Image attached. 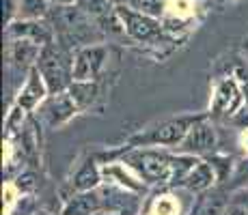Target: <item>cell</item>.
Listing matches in <instances>:
<instances>
[{
    "label": "cell",
    "mask_w": 248,
    "mask_h": 215,
    "mask_svg": "<svg viewBox=\"0 0 248 215\" xmlns=\"http://www.w3.org/2000/svg\"><path fill=\"white\" fill-rule=\"evenodd\" d=\"M39 69H41V75L46 78L52 93H59V90L67 84V78H69L67 60H65V56L61 54L54 45H50V43H47L39 54Z\"/></svg>",
    "instance_id": "cell-1"
},
{
    "label": "cell",
    "mask_w": 248,
    "mask_h": 215,
    "mask_svg": "<svg viewBox=\"0 0 248 215\" xmlns=\"http://www.w3.org/2000/svg\"><path fill=\"white\" fill-rule=\"evenodd\" d=\"M50 121L52 123H61V121H65L67 116H71L74 114V103L69 101V97H59L54 103H52V108H50Z\"/></svg>",
    "instance_id": "cell-12"
},
{
    "label": "cell",
    "mask_w": 248,
    "mask_h": 215,
    "mask_svg": "<svg viewBox=\"0 0 248 215\" xmlns=\"http://www.w3.org/2000/svg\"><path fill=\"white\" fill-rule=\"evenodd\" d=\"M104 56H106V50H104V47H87V50H82L78 54V58H76L74 78L80 80V82L93 78V75L99 71V67H102Z\"/></svg>",
    "instance_id": "cell-4"
},
{
    "label": "cell",
    "mask_w": 248,
    "mask_h": 215,
    "mask_svg": "<svg viewBox=\"0 0 248 215\" xmlns=\"http://www.w3.org/2000/svg\"><path fill=\"white\" fill-rule=\"evenodd\" d=\"M132 164L142 172V176L149 181H166L173 176V159L160 153H138L132 157Z\"/></svg>",
    "instance_id": "cell-2"
},
{
    "label": "cell",
    "mask_w": 248,
    "mask_h": 215,
    "mask_svg": "<svg viewBox=\"0 0 248 215\" xmlns=\"http://www.w3.org/2000/svg\"><path fill=\"white\" fill-rule=\"evenodd\" d=\"M216 144V133L207 125H197L190 129V133L184 140V149L188 151H207Z\"/></svg>",
    "instance_id": "cell-6"
},
{
    "label": "cell",
    "mask_w": 248,
    "mask_h": 215,
    "mask_svg": "<svg viewBox=\"0 0 248 215\" xmlns=\"http://www.w3.org/2000/svg\"><path fill=\"white\" fill-rule=\"evenodd\" d=\"M194 123V118H179V121H170L154 129V133L149 136V142H162V144H173V142L186 138V133L190 131V125Z\"/></svg>",
    "instance_id": "cell-5"
},
{
    "label": "cell",
    "mask_w": 248,
    "mask_h": 215,
    "mask_svg": "<svg viewBox=\"0 0 248 215\" xmlns=\"http://www.w3.org/2000/svg\"><path fill=\"white\" fill-rule=\"evenodd\" d=\"M20 11L24 17H39L46 15L47 4L46 0H20Z\"/></svg>",
    "instance_id": "cell-14"
},
{
    "label": "cell",
    "mask_w": 248,
    "mask_h": 215,
    "mask_svg": "<svg viewBox=\"0 0 248 215\" xmlns=\"http://www.w3.org/2000/svg\"><path fill=\"white\" fill-rule=\"evenodd\" d=\"M97 170H95V166H93V161H87V164L82 166V170L76 174V181H74V185H76V189H82V192H89L91 187H95L97 185Z\"/></svg>",
    "instance_id": "cell-11"
},
{
    "label": "cell",
    "mask_w": 248,
    "mask_h": 215,
    "mask_svg": "<svg viewBox=\"0 0 248 215\" xmlns=\"http://www.w3.org/2000/svg\"><path fill=\"white\" fill-rule=\"evenodd\" d=\"M248 179V161H244V164L240 166V170H237V174H235V181H244Z\"/></svg>",
    "instance_id": "cell-18"
},
{
    "label": "cell",
    "mask_w": 248,
    "mask_h": 215,
    "mask_svg": "<svg viewBox=\"0 0 248 215\" xmlns=\"http://www.w3.org/2000/svg\"><path fill=\"white\" fill-rule=\"evenodd\" d=\"M56 2H63V4H69V2H74V0H56Z\"/></svg>",
    "instance_id": "cell-20"
},
{
    "label": "cell",
    "mask_w": 248,
    "mask_h": 215,
    "mask_svg": "<svg viewBox=\"0 0 248 215\" xmlns=\"http://www.w3.org/2000/svg\"><path fill=\"white\" fill-rule=\"evenodd\" d=\"M225 215H248V209L246 207H240V204H233V207H229Z\"/></svg>",
    "instance_id": "cell-17"
},
{
    "label": "cell",
    "mask_w": 248,
    "mask_h": 215,
    "mask_svg": "<svg viewBox=\"0 0 248 215\" xmlns=\"http://www.w3.org/2000/svg\"><path fill=\"white\" fill-rule=\"evenodd\" d=\"M95 90H97L95 84H82L78 80V82L71 86V97H74L78 103H89V101H93Z\"/></svg>",
    "instance_id": "cell-15"
},
{
    "label": "cell",
    "mask_w": 248,
    "mask_h": 215,
    "mask_svg": "<svg viewBox=\"0 0 248 215\" xmlns=\"http://www.w3.org/2000/svg\"><path fill=\"white\" fill-rule=\"evenodd\" d=\"M119 15L125 22L127 32L134 35L136 39L147 41V39H154V37L160 35V26L151 20V17L142 15V13H132V11H125V9H119Z\"/></svg>",
    "instance_id": "cell-3"
},
{
    "label": "cell",
    "mask_w": 248,
    "mask_h": 215,
    "mask_svg": "<svg viewBox=\"0 0 248 215\" xmlns=\"http://www.w3.org/2000/svg\"><path fill=\"white\" fill-rule=\"evenodd\" d=\"M31 181H32V176H31V174L20 176V183H17V185H20V189H28V187H32Z\"/></svg>",
    "instance_id": "cell-19"
},
{
    "label": "cell",
    "mask_w": 248,
    "mask_h": 215,
    "mask_svg": "<svg viewBox=\"0 0 248 215\" xmlns=\"http://www.w3.org/2000/svg\"><path fill=\"white\" fill-rule=\"evenodd\" d=\"M11 32L16 37H32V41H41V43H50V28L47 26H41V24H16V26H11Z\"/></svg>",
    "instance_id": "cell-8"
},
{
    "label": "cell",
    "mask_w": 248,
    "mask_h": 215,
    "mask_svg": "<svg viewBox=\"0 0 248 215\" xmlns=\"http://www.w3.org/2000/svg\"><path fill=\"white\" fill-rule=\"evenodd\" d=\"M41 97H44V84H41L39 71L35 69V71L31 73V82H28V86L24 88V93H22V97H20V106L32 108Z\"/></svg>",
    "instance_id": "cell-9"
},
{
    "label": "cell",
    "mask_w": 248,
    "mask_h": 215,
    "mask_svg": "<svg viewBox=\"0 0 248 215\" xmlns=\"http://www.w3.org/2000/svg\"><path fill=\"white\" fill-rule=\"evenodd\" d=\"M37 52H39V50H37L35 43L22 39V41L16 43V50H13V54H16V60H20V63L24 60V63H26V60H32V58H35Z\"/></svg>",
    "instance_id": "cell-16"
},
{
    "label": "cell",
    "mask_w": 248,
    "mask_h": 215,
    "mask_svg": "<svg viewBox=\"0 0 248 215\" xmlns=\"http://www.w3.org/2000/svg\"><path fill=\"white\" fill-rule=\"evenodd\" d=\"M214 179V172H212V166L209 164H199L194 166V170L186 176V185L190 189H205Z\"/></svg>",
    "instance_id": "cell-10"
},
{
    "label": "cell",
    "mask_w": 248,
    "mask_h": 215,
    "mask_svg": "<svg viewBox=\"0 0 248 215\" xmlns=\"http://www.w3.org/2000/svg\"><path fill=\"white\" fill-rule=\"evenodd\" d=\"M102 207V202H99V196L93 194V192H84L80 196H76L74 200L65 207V213L63 215H91L95 213L97 209Z\"/></svg>",
    "instance_id": "cell-7"
},
{
    "label": "cell",
    "mask_w": 248,
    "mask_h": 215,
    "mask_svg": "<svg viewBox=\"0 0 248 215\" xmlns=\"http://www.w3.org/2000/svg\"><path fill=\"white\" fill-rule=\"evenodd\" d=\"M225 211H227L225 209V196H222L220 192H216L201 204L199 215H225Z\"/></svg>",
    "instance_id": "cell-13"
}]
</instances>
